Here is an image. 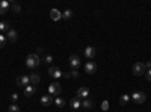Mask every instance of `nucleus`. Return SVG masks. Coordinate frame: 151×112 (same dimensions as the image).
Returning <instances> with one entry per match:
<instances>
[{
  "instance_id": "nucleus-1",
  "label": "nucleus",
  "mask_w": 151,
  "mask_h": 112,
  "mask_svg": "<svg viewBox=\"0 0 151 112\" xmlns=\"http://www.w3.org/2000/svg\"><path fill=\"white\" fill-rule=\"evenodd\" d=\"M42 62V59L38 56V55H35V53H32V55H27V58H26V67L27 68H36V67H40V64Z\"/></svg>"
},
{
  "instance_id": "nucleus-2",
  "label": "nucleus",
  "mask_w": 151,
  "mask_h": 112,
  "mask_svg": "<svg viewBox=\"0 0 151 112\" xmlns=\"http://www.w3.org/2000/svg\"><path fill=\"white\" fill-rule=\"evenodd\" d=\"M130 98L134 102V103H137V105H141V103H144L145 100H147V94L145 92H142V91H134L132 95H130Z\"/></svg>"
},
{
  "instance_id": "nucleus-3",
  "label": "nucleus",
  "mask_w": 151,
  "mask_h": 112,
  "mask_svg": "<svg viewBox=\"0 0 151 112\" xmlns=\"http://www.w3.org/2000/svg\"><path fill=\"white\" fill-rule=\"evenodd\" d=\"M62 92V86L59 82H52L48 85V94L50 95H59Z\"/></svg>"
},
{
  "instance_id": "nucleus-4",
  "label": "nucleus",
  "mask_w": 151,
  "mask_h": 112,
  "mask_svg": "<svg viewBox=\"0 0 151 112\" xmlns=\"http://www.w3.org/2000/svg\"><path fill=\"white\" fill-rule=\"evenodd\" d=\"M145 71H147V68H145L144 62H136L133 65V74L134 76H142V74H145Z\"/></svg>"
},
{
  "instance_id": "nucleus-5",
  "label": "nucleus",
  "mask_w": 151,
  "mask_h": 112,
  "mask_svg": "<svg viewBox=\"0 0 151 112\" xmlns=\"http://www.w3.org/2000/svg\"><path fill=\"white\" fill-rule=\"evenodd\" d=\"M27 85H30V77L27 76V74H21V76L17 77V86H20V88H26Z\"/></svg>"
},
{
  "instance_id": "nucleus-6",
  "label": "nucleus",
  "mask_w": 151,
  "mask_h": 112,
  "mask_svg": "<svg viewBox=\"0 0 151 112\" xmlns=\"http://www.w3.org/2000/svg\"><path fill=\"white\" fill-rule=\"evenodd\" d=\"M89 88H86V86H80V88L77 90V92H76V97L79 98V100H85V98L89 97Z\"/></svg>"
},
{
  "instance_id": "nucleus-7",
  "label": "nucleus",
  "mask_w": 151,
  "mask_h": 112,
  "mask_svg": "<svg viewBox=\"0 0 151 112\" xmlns=\"http://www.w3.org/2000/svg\"><path fill=\"white\" fill-rule=\"evenodd\" d=\"M48 76L53 77V79H60V77H64V73H62L58 67H50L48 68Z\"/></svg>"
},
{
  "instance_id": "nucleus-8",
  "label": "nucleus",
  "mask_w": 151,
  "mask_h": 112,
  "mask_svg": "<svg viewBox=\"0 0 151 112\" xmlns=\"http://www.w3.org/2000/svg\"><path fill=\"white\" fill-rule=\"evenodd\" d=\"M97 70H98V65L95 64V62H92V61H88L85 64V71L88 74H94V73H97Z\"/></svg>"
},
{
  "instance_id": "nucleus-9",
  "label": "nucleus",
  "mask_w": 151,
  "mask_h": 112,
  "mask_svg": "<svg viewBox=\"0 0 151 112\" xmlns=\"http://www.w3.org/2000/svg\"><path fill=\"white\" fill-rule=\"evenodd\" d=\"M68 61H70V65L73 67V70H77V68L82 65V61H80V58H79L77 55H71Z\"/></svg>"
},
{
  "instance_id": "nucleus-10",
  "label": "nucleus",
  "mask_w": 151,
  "mask_h": 112,
  "mask_svg": "<svg viewBox=\"0 0 151 112\" xmlns=\"http://www.w3.org/2000/svg\"><path fill=\"white\" fill-rule=\"evenodd\" d=\"M85 56H86L88 59H94V58L97 56V48L92 47V46H88V47L85 48Z\"/></svg>"
},
{
  "instance_id": "nucleus-11",
  "label": "nucleus",
  "mask_w": 151,
  "mask_h": 112,
  "mask_svg": "<svg viewBox=\"0 0 151 112\" xmlns=\"http://www.w3.org/2000/svg\"><path fill=\"white\" fill-rule=\"evenodd\" d=\"M36 92V86L35 85H27L26 88H24V95L26 97H33Z\"/></svg>"
},
{
  "instance_id": "nucleus-12",
  "label": "nucleus",
  "mask_w": 151,
  "mask_h": 112,
  "mask_svg": "<svg viewBox=\"0 0 151 112\" xmlns=\"http://www.w3.org/2000/svg\"><path fill=\"white\" fill-rule=\"evenodd\" d=\"M52 103H53V100H52V95H50V94H47V95H42V97H41V105H42L44 108L52 106Z\"/></svg>"
},
{
  "instance_id": "nucleus-13",
  "label": "nucleus",
  "mask_w": 151,
  "mask_h": 112,
  "mask_svg": "<svg viewBox=\"0 0 151 112\" xmlns=\"http://www.w3.org/2000/svg\"><path fill=\"white\" fill-rule=\"evenodd\" d=\"M8 9H11V3L8 0H0V15L8 12Z\"/></svg>"
},
{
  "instance_id": "nucleus-14",
  "label": "nucleus",
  "mask_w": 151,
  "mask_h": 112,
  "mask_svg": "<svg viewBox=\"0 0 151 112\" xmlns=\"http://www.w3.org/2000/svg\"><path fill=\"white\" fill-rule=\"evenodd\" d=\"M50 18H52L53 21H59L62 18V12L59 9H52L50 11Z\"/></svg>"
},
{
  "instance_id": "nucleus-15",
  "label": "nucleus",
  "mask_w": 151,
  "mask_h": 112,
  "mask_svg": "<svg viewBox=\"0 0 151 112\" xmlns=\"http://www.w3.org/2000/svg\"><path fill=\"white\" fill-rule=\"evenodd\" d=\"M17 38H18V33H17V30H14V29H11V30L8 32V35H6V40H8L9 43H15Z\"/></svg>"
},
{
  "instance_id": "nucleus-16",
  "label": "nucleus",
  "mask_w": 151,
  "mask_h": 112,
  "mask_svg": "<svg viewBox=\"0 0 151 112\" xmlns=\"http://www.w3.org/2000/svg\"><path fill=\"white\" fill-rule=\"evenodd\" d=\"M70 106H71V109H80L82 108V102L79 100L77 97H74V98H71V102H70Z\"/></svg>"
},
{
  "instance_id": "nucleus-17",
  "label": "nucleus",
  "mask_w": 151,
  "mask_h": 112,
  "mask_svg": "<svg viewBox=\"0 0 151 112\" xmlns=\"http://www.w3.org/2000/svg\"><path fill=\"white\" fill-rule=\"evenodd\" d=\"M29 77H30V85H35V86H36L38 83L41 82V76H40L38 73H32Z\"/></svg>"
},
{
  "instance_id": "nucleus-18",
  "label": "nucleus",
  "mask_w": 151,
  "mask_h": 112,
  "mask_svg": "<svg viewBox=\"0 0 151 112\" xmlns=\"http://www.w3.org/2000/svg\"><path fill=\"white\" fill-rule=\"evenodd\" d=\"M82 108L83 109H92L94 108V102L89 100V98H85V100L82 102Z\"/></svg>"
},
{
  "instance_id": "nucleus-19",
  "label": "nucleus",
  "mask_w": 151,
  "mask_h": 112,
  "mask_svg": "<svg viewBox=\"0 0 151 112\" xmlns=\"http://www.w3.org/2000/svg\"><path fill=\"white\" fill-rule=\"evenodd\" d=\"M129 102H130V95H129V94H122V95L119 97V105H121V106L129 105Z\"/></svg>"
},
{
  "instance_id": "nucleus-20",
  "label": "nucleus",
  "mask_w": 151,
  "mask_h": 112,
  "mask_svg": "<svg viewBox=\"0 0 151 112\" xmlns=\"http://www.w3.org/2000/svg\"><path fill=\"white\" fill-rule=\"evenodd\" d=\"M0 30H2V32H9L11 30V24L8 21H2V23H0Z\"/></svg>"
},
{
  "instance_id": "nucleus-21",
  "label": "nucleus",
  "mask_w": 151,
  "mask_h": 112,
  "mask_svg": "<svg viewBox=\"0 0 151 112\" xmlns=\"http://www.w3.org/2000/svg\"><path fill=\"white\" fill-rule=\"evenodd\" d=\"M55 105H56V108H64L65 106V102H64V98H62V97H56L55 98Z\"/></svg>"
},
{
  "instance_id": "nucleus-22",
  "label": "nucleus",
  "mask_w": 151,
  "mask_h": 112,
  "mask_svg": "<svg viewBox=\"0 0 151 112\" xmlns=\"http://www.w3.org/2000/svg\"><path fill=\"white\" fill-rule=\"evenodd\" d=\"M71 17H73V11H71V9H67V11H64V14H62V18L70 20Z\"/></svg>"
},
{
  "instance_id": "nucleus-23",
  "label": "nucleus",
  "mask_w": 151,
  "mask_h": 112,
  "mask_svg": "<svg viewBox=\"0 0 151 112\" xmlns=\"http://www.w3.org/2000/svg\"><path fill=\"white\" fill-rule=\"evenodd\" d=\"M11 11L12 12H20L21 11V6L17 5V3H11Z\"/></svg>"
},
{
  "instance_id": "nucleus-24",
  "label": "nucleus",
  "mask_w": 151,
  "mask_h": 112,
  "mask_svg": "<svg viewBox=\"0 0 151 112\" xmlns=\"http://www.w3.org/2000/svg\"><path fill=\"white\" fill-rule=\"evenodd\" d=\"M6 35H2V33H0V48H3L5 47V44H6Z\"/></svg>"
},
{
  "instance_id": "nucleus-25",
  "label": "nucleus",
  "mask_w": 151,
  "mask_h": 112,
  "mask_svg": "<svg viewBox=\"0 0 151 112\" xmlns=\"http://www.w3.org/2000/svg\"><path fill=\"white\" fill-rule=\"evenodd\" d=\"M8 111H9V112H20V108H18L17 105H14V103H12V105L8 108Z\"/></svg>"
},
{
  "instance_id": "nucleus-26",
  "label": "nucleus",
  "mask_w": 151,
  "mask_h": 112,
  "mask_svg": "<svg viewBox=\"0 0 151 112\" xmlns=\"http://www.w3.org/2000/svg\"><path fill=\"white\" fill-rule=\"evenodd\" d=\"M42 62H45V64H48V65H50V64L53 62V56H52V55H47V56L42 59Z\"/></svg>"
},
{
  "instance_id": "nucleus-27",
  "label": "nucleus",
  "mask_w": 151,
  "mask_h": 112,
  "mask_svg": "<svg viewBox=\"0 0 151 112\" xmlns=\"http://www.w3.org/2000/svg\"><path fill=\"white\" fill-rule=\"evenodd\" d=\"M9 98H11V102L15 105V102L18 100V94H15V92H14V94H11V97H9Z\"/></svg>"
},
{
  "instance_id": "nucleus-28",
  "label": "nucleus",
  "mask_w": 151,
  "mask_h": 112,
  "mask_svg": "<svg viewBox=\"0 0 151 112\" xmlns=\"http://www.w3.org/2000/svg\"><path fill=\"white\" fill-rule=\"evenodd\" d=\"M70 76H71V77H77V76H79V71H77V70H71V71H70Z\"/></svg>"
},
{
  "instance_id": "nucleus-29",
  "label": "nucleus",
  "mask_w": 151,
  "mask_h": 112,
  "mask_svg": "<svg viewBox=\"0 0 151 112\" xmlns=\"http://www.w3.org/2000/svg\"><path fill=\"white\" fill-rule=\"evenodd\" d=\"M145 77H147V80H151V70L145 71Z\"/></svg>"
},
{
  "instance_id": "nucleus-30",
  "label": "nucleus",
  "mask_w": 151,
  "mask_h": 112,
  "mask_svg": "<svg viewBox=\"0 0 151 112\" xmlns=\"http://www.w3.org/2000/svg\"><path fill=\"white\" fill-rule=\"evenodd\" d=\"M42 52H44V48L38 47V48H36V52H35V55H38V56H40V55H42Z\"/></svg>"
},
{
  "instance_id": "nucleus-31",
  "label": "nucleus",
  "mask_w": 151,
  "mask_h": 112,
  "mask_svg": "<svg viewBox=\"0 0 151 112\" xmlns=\"http://www.w3.org/2000/svg\"><path fill=\"white\" fill-rule=\"evenodd\" d=\"M145 68H147V70H151V61H148L147 64H145Z\"/></svg>"
},
{
  "instance_id": "nucleus-32",
  "label": "nucleus",
  "mask_w": 151,
  "mask_h": 112,
  "mask_svg": "<svg viewBox=\"0 0 151 112\" xmlns=\"http://www.w3.org/2000/svg\"><path fill=\"white\" fill-rule=\"evenodd\" d=\"M107 106H109L107 102H104V103H103V111H107Z\"/></svg>"
},
{
  "instance_id": "nucleus-33",
  "label": "nucleus",
  "mask_w": 151,
  "mask_h": 112,
  "mask_svg": "<svg viewBox=\"0 0 151 112\" xmlns=\"http://www.w3.org/2000/svg\"><path fill=\"white\" fill-rule=\"evenodd\" d=\"M64 77H67V79H70L71 76H70V73H64Z\"/></svg>"
}]
</instances>
